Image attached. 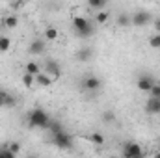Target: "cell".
I'll use <instances>...</instances> for the list:
<instances>
[{"mask_svg":"<svg viewBox=\"0 0 160 158\" xmlns=\"http://www.w3.org/2000/svg\"><path fill=\"white\" fill-rule=\"evenodd\" d=\"M28 126L30 128H45L47 130V126H48V123H50V116L43 110V108H34L30 114H28Z\"/></svg>","mask_w":160,"mask_h":158,"instance_id":"cell-1","label":"cell"},{"mask_svg":"<svg viewBox=\"0 0 160 158\" xmlns=\"http://www.w3.org/2000/svg\"><path fill=\"white\" fill-rule=\"evenodd\" d=\"M73 28H75V34L82 37V39H88L95 34V28H93V22L86 17H75L73 19Z\"/></svg>","mask_w":160,"mask_h":158,"instance_id":"cell-2","label":"cell"},{"mask_svg":"<svg viewBox=\"0 0 160 158\" xmlns=\"http://www.w3.org/2000/svg\"><path fill=\"white\" fill-rule=\"evenodd\" d=\"M50 141H52V145H56L58 149H65V151L73 149V136L67 134L65 130L60 132V134H56V136H50Z\"/></svg>","mask_w":160,"mask_h":158,"instance_id":"cell-3","label":"cell"},{"mask_svg":"<svg viewBox=\"0 0 160 158\" xmlns=\"http://www.w3.org/2000/svg\"><path fill=\"white\" fill-rule=\"evenodd\" d=\"M102 87V80L95 75H86L82 78V89L84 91H89V93H95Z\"/></svg>","mask_w":160,"mask_h":158,"instance_id":"cell-4","label":"cell"},{"mask_svg":"<svg viewBox=\"0 0 160 158\" xmlns=\"http://www.w3.org/2000/svg\"><path fill=\"white\" fill-rule=\"evenodd\" d=\"M121 153H123V158H134V156L143 155V149H142V145L136 143V141H125Z\"/></svg>","mask_w":160,"mask_h":158,"instance_id":"cell-5","label":"cell"},{"mask_svg":"<svg viewBox=\"0 0 160 158\" xmlns=\"http://www.w3.org/2000/svg\"><path fill=\"white\" fill-rule=\"evenodd\" d=\"M15 106H17V97L0 87V108H15Z\"/></svg>","mask_w":160,"mask_h":158,"instance_id":"cell-6","label":"cell"},{"mask_svg":"<svg viewBox=\"0 0 160 158\" xmlns=\"http://www.w3.org/2000/svg\"><path fill=\"white\" fill-rule=\"evenodd\" d=\"M43 73H47V75H48L52 80L60 78V75H62L60 63H58L56 60H47V62H45V71H43Z\"/></svg>","mask_w":160,"mask_h":158,"instance_id":"cell-7","label":"cell"},{"mask_svg":"<svg viewBox=\"0 0 160 158\" xmlns=\"http://www.w3.org/2000/svg\"><path fill=\"white\" fill-rule=\"evenodd\" d=\"M130 21L134 26H145L151 22V13L149 11H136L130 15Z\"/></svg>","mask_w":160,"mask_h":158,"instance_id":"cell-8","label":"cell"},{"mask_svg":"<svg viewBox=\"0 0 160 158\" xmlns=\"http://www.w3.org/2000/svg\"><path fill=\"white\" fill-rule=\"evenodd\" d=\"M136 86H138V89H140V91L149 93V91H151V87L155 86V78H153L151 75H140V78H138V82H136Z\"/></svg>","mask_w":160,"mask_h":158,"instance_id":"cell-9","label":"cell"},{"mask_svg":"<svg viewBox=\"0 0 160 158\" xmlns=\"http://www.w3.org/2000/svg\"><path fill=\"white\" fill-rule=\"evenodd\" d=\"M45 41L43 39H34L32 43H30V47H28V52L32 54V56H39V54H43L45 52Z\"/></svg>","mask_w":160,"mask_h":158,"instance_id":"cell-10","label":"cell"},{"mask_svg":"<svg viewBox=\"0 0 160 158\" xmlns=\"http://www.w3.org/2000/svg\"><path fill=\"white\" fill-rule=\"evenodd\" d=\"M147 114H160V99H149L145 102Z\"/></svg>","mask_w":160,"mask_h":158,"instance_id":"cell-11","label":"cell"},{"mask_svg":"<svg viewBox=\"0 0 160 158\" xmlns=\"http://www.w3.org/2000/svg\"><path fill=\"white\" fill-rule=\"evenodd\" d=\"M47 130H48V134H50V136H56V134L63 132V126H62V123H60V121H56V119H50V123H48Z\"/></svg>","mask_w":160,"mask_h":158,"instance_id":"cell-12","label":"cell"},{"mask_svg":"<svg viewBox=\"0 0 160 158\" xmlns=\"http://www.w3.org/2000/svg\"><path fill=\"white\" fill-rule=\"evenodd\" d=\"M52 82H54V80L50 78L47 73H43V71H41L39 75L36 77V84H38V86H41V87H48V86H52Z\"/></svg>","mask_w":160,"mask_h":158,"instance_id":"cell-13","label":"cell"},{"mask_svg":"<svg viewBox=\"0 0 160 158\" xmlns=\"http://www.w3.org/2000/svg\"><path fill=\"white\" fill-rule=\"evenodd\" d=\"M77 58H78V62H89L93 58V50L89 47H84V48H80L77 52Z\"/></svg>","mask_w":160,"mask_h":158,"instance_id":"cell-14","label":"cell"},{"mask_svg":"<svg viewBox=\"0 0 160 158\" xmlns=\"http://www.w3.org/2000/svg\"><path fill=\"white\" fill-rule=\"evenodd\" d=\"M24 71H26L28 75H32V77H38V75L41 73V67H39L38 62H28L26 67H24Z\"/></svg>","mask_w":160,"mask_h":158,"instance_id":"cell-15","label":"cell"},{"mask_svg":"<svg viewBox=\"0 0 160 158\" xmlns=\"http://www.w3.org/2000/svg\"><path fill=\"white\" fill-rule=\"evenodd\" d=\"M2 22H4V26H6V28H9V30H11V28H15V26L19 24V19H17V15H6Z\"/></svg>","mask_w":160,"mask_h":158,"instance_id":"cell-16","label":"cell"},{"mask_svg":"<svg viewBox=\"0 0 160 158\" xmlns=\"http://www.w3.org/2000/svg\"><path fill=\"white\" fill-rule=\"evenodd\" d=\"M108 19H110V13L104 11V9L95 13V22H97V24H104V22H108Z\"/></svg>","mask_w":160,"mask_h":158,"instance_id":"cell-17","label":"cell"},{"mask_svg":"<svg viewBox=\"0 0 160 158\" xmlns=\"http://www.w3.org/2000/svg\"><path fill=\"white\" fill-rule=\"evenodd\" d=\"M58 37V28H54V26H47L45 28V39L47 41H54Z\"/></svg>","mask_w":160,"mask_h":158,"instance_id":"cell-18","label":"cell"},{"mask_svg":"<svg viewBox=\"0 0 160 158\" xmlns=\"http://www.w3.org/2000/svg\"><path fill=\"white\" fill-rule=\"evenodd\" d=\"M88 6H89L91 9H97V11H102V9L106 7V0H89V2H88Z\"/></svg>","mask_w":160,"mask_h":158,"instance_id":"cell-19","label":"cell"},{"mask_svg":"<svg viewBox=\"0 0 160 158\" xmlns=\"http://www.w3.org/2000/svg\"><path fill=\"white\" fill-rule=\"evenodd\" d=\"M128 24H132L128 13H121V15H118V26H125V28H127Z\"/></svg>","mask_w":160,"mask_h":158,"instance_id":"cell-20","label":"cell"},{"mask_svg":"<svg viewBox=\"0 0 160 158\" xmlns=\"http://www.w3.org/2000/svg\"><path fill=\"white\" fill-rule=\"evenodd\" d=\"M89 141L95 143V145H102V143H104V136H102L101 132H93V134L89 136Z\"/></svg>","mask_w":160,"mask_h":158,"instance_id":"cell-21","label":"cell"},{"mask_svg":"<svg viewBox=\"0 0 160 158\" xmlns=\"http://www.w3.org/2000/svg\"><path fill=\"white\" fill-rule=\"evenodd\" d=\"M9 47H11V39L6 37V36H0V52L9 50Z\"/></svg>","mask_w":160,"mask_h":158,"instance_id":"cell-22","label":"cell"},{"mask_svg":"<svg viewBox=\"0 0 160 158\" xmlns=\"http://www.w3.org/2000/svg\"><path fill=\"white\" fill-rule=\"evenodd\" d=\"M34 84H36V77H32V75H28V73L22 75V86H24V87H32Z\"/></svg>","mask_w":160,"mask_h":158,"instance_id":"cell-23","label":"cell"},{"mask_svg":"<svg viewBox=\"0 0 160 158\" xmlns=\"http://www.w3.org/2000/svg\"><path fill=\"white\" fill-rule=\"evenodd\" d=\"M102 121H104V123H108V125H110V123H114V121H116V114H114L112 110L102 112Z\"/></svg>","mask_w":160,"mask_h":158,"instance_id":"cell-24","label":"cell"},{"mask_svg":"<svg viewBox=\"0 0 160 158\" xmlns=\"http://www.w3.org/2000/svg\"><path fill=\"white\" fill-rule=\"evenodd\" d=\"M149 45H151L153 48H160V34H153V36L149 37Z\"/></svg>","mask_w":160,"mask_h":158,"instance_id":"cell-25","label":"cell"},{"mask_svg":"<svg viewBox=\"0 0 160 158\" xmlns=\"http://www.w3.org/2000/svg\"><path fill=\"white\" fill-rule=\"evenodd\" d=\"M149 95H151V99H160V84H157V82H155V86L151 87Z\"/></svg>","mask_w":160,"mask_h":158,"instance_id":"cell-26","label":"cell"},{"mask_svg":"<svg viewBox=\"0 0 160 158\" xmlns=\"http://www.w3.org/2000/svg\"><path fill=\"white\" fill-rule=\"evenodd\" d=\"M0 153H2V156H4V158H17V155H13V153L8 149V145L0 147Z\"/></svg>","mask_w":160,"mask_h":158,"instance_id":"cell-27","label":"cell"},{"mask_svg":"<svg viewBox=\"0 0 160 158\" xmlns=\"http://www.w3.org/2000/svg\"><path fill=\"white\" fill-rule=\"evenodd\" d=\"M8 149H9L13 155H17V153L21 151V143H17V141H11V143H8Z\"/></svg>","mask_w":160,"mask_h":158,"instance_id":"cell-28","label":"cell"},{"mask_svg":"<svg viewBox=\"0 0 160 158\" xmlns=\"http://www.w3.org/2000/svg\"><path fill=\"white\" fill-rule=\"evenodd\" d=\"M9 6H11V7H13V9H21V7H22V6H24V2H11V4H9Z\"/></svg>","mask_w":160,"mask_h":158,"instance_id":"cell-29","label":"cell"},{"mask_svg":"<svg viewBox=\"0 0 160 158\" xmlns=\"http://www.w3.org/2000/svg\"><path fill=\"white\" fill-rule=\"evenodd\" d=\"M153 26H155V30H157V34H160V17L155 19V22H153Z\"/></svg>","mask_w":160,"mask_h":158,"instance_id":"cell-30","label":"cell"},{"mask_svg":"<svg viewBox=\"0 0 160 158\" xmlns=\"http://www.w3.org/2000/svg\"><path fill=\"white\" fill-rule=\"evenodd\" d=\"M155 158H160V151H158V153H157V155H155Z\"/></svg>","mask_w":160,"mask_h":158,"instance_id":"cell-31","label":"cell"},{"mask_svg":"<svg viewBox=\"0 0 160 158\" xmlns=\"http://www.w3.org/2000/svg\"><path fill=\"white\" fill-rule=\"evenodd\" d=\"M108 158H118V156H108Z\"/></svg>","mask_w":160,"mask_h":158,"instance_id":"cell-32","label":"cell"},{"mask_svg":"<svg viewBox=\"0 0 160 158\" xmlns=\"http://www.w3.org/2000/svg\"><path fill=\"white\" fill-rule=\"evenodd\" d=\"M0 158H4V156H2V153H0Z\"/></svg>","mask_w":160,"mask_h":158,"instance_id":"cell-33","label":"cell"},{"mask_svg":"<svg viewBox=\"0 0 160 158\" xmlns=\"http://www.w3.org/2000/svg\"><path fill=\"white\" fill-rule=\"evenodd\" d=\"M30 158H34V156H30Z\"/></svg>","mask_w":160,"mask_h":158,"instance_id":"cell-34","label":"cell"}]
</instances>
